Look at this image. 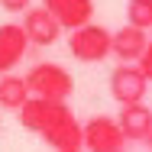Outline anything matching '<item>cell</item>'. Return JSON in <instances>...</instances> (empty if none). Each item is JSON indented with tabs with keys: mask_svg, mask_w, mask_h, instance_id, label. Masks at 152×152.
Masks as SVG:
<instances>
[{
	"mask_svg": "<svg viewBox=\"0 0 152 152\" xmlns=\"http://www.w3.org/2000/svg\"><path fill=\"white\" fill-rule=\"evenodd\" d=\"M55 152H68V149H84V123H78V117L68 110L65 100H55L49 117H45V126L39 133Z\"/></svg>",
	"mask_w": 152,
	"mask_h": 152,
	"instance_id": "6da1fadb",
	"label": "cell"
},
{
	"mask_svg": "<svg viewBox=\"0 0 152 152\" xmlns=\"http://www.w3.org/2000/svg\"><path fill=\"white\" fill-rule=\"evenodd\" d=\"M26 84L32 97H45V100H68L75 91V78L58 61H36L26 71Z\"/></svg>",
	"mask_w": 152,
	"mask_h": 152,
	"instance_id": "7a4b0ae2",
	"label": "cell"
},
{
	"mask_svg": "<svg viewBox=\"0 0 152 152\" xmlns=\"http://www.w3.org/2000/svg\"><path fill=\"white\" fill-rule=\"evenodd\" d=\"M68 52L84 65L104 61L107 55H113V32L100 23H88L81 29L68 32Z\"/></svg>",
	"mask_w": 152,
	"mask_h": 152,
	"instance_id": "3957f363",
	"label": "cell"
},
{
	"mask_svg": "<svg viewBox=\"0 0 152 152\" xmlns=\"http://www.w3.org/2000/svg\"><path fill=\"white\" fill-rule=\"evenodd\" d=\"M146 88H149V81H146V75H142L139 65H117L110 71V94H113V100L120 107L142 104Z\"/></svg>",
	"mask_w": 152,
	"mask_h": 152,
	"instance_id": "277c9868",
	"label": "cell"
},
{
	"mask_svg": "<svg viewBox=\"0 0 152 152\" xmlns=\"http://www.w3.org/2000/svg\"><path fill=\"white\" fill-rule=\"evenodd\" d=\"M123 133H120V123L107 113H97L84 123V149L88 152H117L123 149Z\"/></svg>",
	"mask_w": 152,
	"mask_h": 152,
	"instance_id": "5b68a950",
	"label": "cell"
},
{
	"mask_svg": "<svg viewBox=\"0 0 152 152\" xmlns=\"http://www.w3.org/2000/svg\"><path fill=\"white\" fill-rule=\"evenodd\" d=\"M20 26L26 29L29 45H42V49H45V45H55V42H58V36H61L58 20H55L45 7H29Z\"/></svg>",
	"mask_w": 152,
	"mask_h": 152,
	"instance_id": "8992f818",
	"label": "cell"
},
{
	"mask_svg": "<svg viewBox=\"0 0 152 152\" xmlns=\"http://www.w3.org/2000/svg\"><path fill=\"white\" fill-rule=\"evenodd\" d=\"M42 7L58 20L61 29H68V32L94 23V0H42Z\"/></svg>",
	"mask_w": 152,
	"mask_h": 152,
	"instance_id": "52a82bcc",
	"label": "cell"
},
{
	"mask_svg": "<svg viewBox=\"0 0 152 152\" xmlns=\"http://www.w3.org/2000/svg\"><path fill=\"white\" fill-rule=\"evenodd\" d=\"M26 45H29V39H26V29L20 23H3L0 26V75H10L23 61Z\"/></svg>",
	"mask_w": 152,
	"mask_h": 152,
	"instance_id": "ba28073f",
	"label": "cell"
},
{
	"mask_svg": "<svg viewBox=\"0 0 152 152\" xmlns=\"http://www.w3.org/2000/svg\"><path fill=\"white\" fill-rule=\"evenodd\" d=\"M149 36L146 29H136V26H123V29L113 32V58L120 61V65H139V58L146 55V49H149Z\"/></svg>",
	"mask_w": 152,
	"mask_h": 152,
	"instance_id": "9c48e42d",
	"label": "cell"
},
{
	"mask_svg": "<svg viewBox=\"0 0 152 152\" xmlns=\"http://www.w3.org/2000/svg\"><path fill=\"white\" fill-rule=\"evenodd\" d=\"M117 123H120V133L126 142H146L152 136V110L146 107V104H133V107H123L120 117H117Z\"/></svg>",
	"mask_w": 152,
	"mask_h": 152,
	"instance_id": "30bf717a",
	"label": "cell"
},
{
	"mask_svg": "<svg viewBox=\"0 0 152 152\" xmlns=\"http://www.w3.org/2000/svg\"><path fill=\"white\" fill-rule=\"evenodd\" d=\"M29 84H26V78H20V75H3L0 78V107L3 110H16L20 113V107L29 100Z\"/></svg>",
	"mask_w": 152,
	"mask_h": 152,
	"instance_id": "8fae6325",
	"label": "cell"
},
{
	"mask_svg": "<svg viewBox=\"0 0 152 152\" xmlns=\"http://www.w3.org/2000/svg\"><path fill=\"white\" fill-rule=\"evenodd\" d=\"M52 104H55V100L29 97V100L20 107V123H23V129H29V133H42V126H45V117H49Z\"/></svg>",
	"mask_w": 152,
	"mask_h": 152,
	"instance_id": "7c38bea8",
	"label": "cell"
},
{
	"mask_svg": "<svg viewBox=\"0 0 152 152\" xmlns=\"http://www.w3.org/2000/svg\"><path fill=\"white\" fill-rule=\"evenodd\" d=\"M126 20L136 29H152V0H129L126 3Z\"/></svg>",
	"mask_w": 152,
	"mask_h": 152,
	"instance_id": "4fadbf2b",
	"label": "cell"
},
{
	"mask_svg": "<svg viewBox=\"0 0 152 152\" xmlns=\"http://www.w3.org/2000/svg\"><path fill=\"white\" fill-rule=\"evenodd\" d=\"M0 7L7 13H26L29 10V0H0Z\"/></svg>",
	"mask_w": 152,
	"mask_h": 152,
	"instance_id": "5bb4252c",
	"label": "cell"
},
{
	"mask_svg": "<svg viewBox=\"0 0 152 152\" xmlns=\"http://www.w3.org/2000/svg\"><path fill=\"white\" fill-rule=\"evenodd\" d=\"M139 68H142L146 81H152V42H149V49H146V55L139 58Z\"/></svg>",
	"mask_w": 152,
	"mask_h": 152,
	"instance_id": "9a60e30c",
	"label": "cell"
},
{
	"mask_svg": "<svg viewBox=\"0 0 152 152\" xmlns=\"http://www.w3.org/2000/svg\"><path fill=\"white\" fill-rule=\"evenodd\" d=\"M146 142H149V149H152V136H149V139H146Z\"/></svg>",
	"mask_w": 152,
	"mask_h": 152,
	"instance_id": "2e32d148",
	"label": "cell"
},
{
	"mask_svg": "<svg viewBox=\"0 0 152 152\" xmlns=\"http://www.w3.org/2000/svg\"><path fill=\"white\" fill-rule=\"evenodd\" d=\"M68 152H81V149H68Z\"/></svg>",
	"mask_w": 152,
	"mask_h": 152,
	"instance_id": "e0dca14e",
	"label": "cell"
},
{
	"mask_svg": "<svg viewBox=\"0 0 152 152\" xmlns=\"http://www.w3.org/2000/svg\"><path fill=\"white\" fill-rule=\"evenodd\" d=\"M117 152H123V149H117Z\"/></svg>",
	"mask_w": 152,
	"mask_h": 152,
	"instance_id": "ac0fdd59",
	"label": "cell"
}]
</instances>
